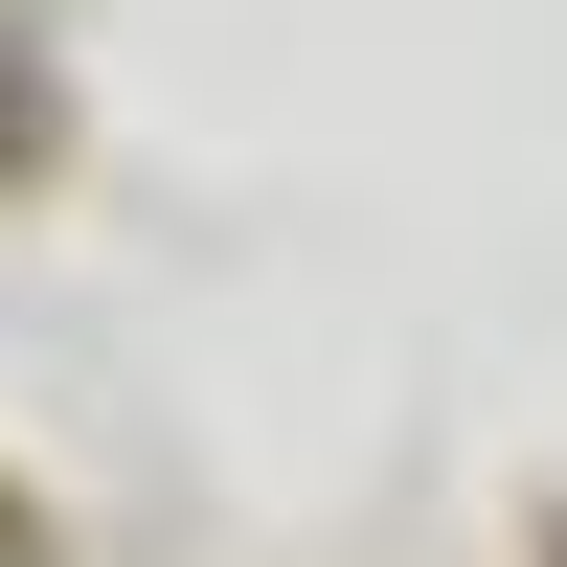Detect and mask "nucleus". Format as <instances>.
I'll return each instance as SVG.
<instances>
[{
    "label": "nucleus",
    "mask_w": 567,
    "mask_h": 567,
    "mask_svg": "<svg viewBox=\"0 0 567 567\" xmlns=\"http://www.w3.org/2000/svg\"><path fill=\"white\" fill-rule=\"evenodd\" d=\"M0 159H23V91H0Z\"/></svg>",
    "instance_id": "nucleus-1"
}]
</instances>
